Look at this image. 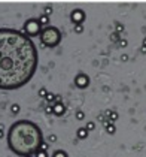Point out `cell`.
I'll use <instances>...</instances> for the list:
<instances>
[{
    "mask_svg": "<svg viewBox=\"0 0 146 157\" xmlns=\"http://www.w3.org/2000/svg\"><path fill=\"white\" fill-rule=\"evenodd\" d=\"M37 48L23 31L0 29V90H18L35 76Z\"/></svg>",
    "mask_w": 146,
    "mask_h": 157,
    "instance_id": "6da1fadb",
    "label": "cell"
},
{
    "mask_svg": "<svg viewBox=\"0 0 146 157\" xmlns=\"http://www.w3.org/2000/svg\"><path fill=\"white\" fill-rule=\"evenodd\" d=\"M8 147L14 154L21 157L35 156L40 150L43 133L36 123L30 120H18L8 130Z\"/></svg>",
    "mask_w": 146,
    "mask_h": 157,
    "instance_id": "7a4b0ae2",
    "label": "cell"
},
{
    "mask_svg": "<svg viewBox=\"0 0 146 157\" xmlns=\"http://www.w3.org/2000/svg\"><path fill=\"white\" fill-rule=\"evenodd\" d=\"M61 31H60L57 27H54V25H48V27H43L42 31H40V36H39V39H40V43L43 45V47H48V48H55L60 45V42H61Z\"/></svg>",
    "mask_w": 146,
    "mask_h": 157,
    "instance_id": "3957f363",
    "label": "cell"
},
{
    "mask_svg": "<svg viewBox=\"0 0 146 157\" xmlns=\"http://www.w3.org/2000/svg\"><path fill=\"white\" fill-rule=\"evenodd\" d=\"M42 29L43 27H42L40 21H39V18H29L23 25V33L25 36H29L30 39H33L36 36H40Z\"/></svg>",
    "mask_w": 146,
    "mask_h": 157,
    "instance_id": "277c9868",
    "label": "cell"
},
{
    "mask_svg": "<svg viewBox=\"0 0 146 157\" xmlns=\"http://www.w3.org/2000/svg\"><path fill=\"white\" fill-rule=\"evenodd\" d=\"M85 18H87V14H85L84 9H73L70 12V21L78 25V24H84Z\"/></svg>",
    "mask_w": 146,
    "mask_h": 157,
    "instance_id": "5b68a950",
    "label": "cell"
},
{
    "mask_svg": "<svg viewBox=\"0 0 146 157\" xmlns=\"http://www.w3.org/2000/svg\"><path fill=\"white\" fill-rule=\"evenodd\" d=\"M90 82H91L90 76H88L87 73H84V72H81V73H78V75L75 76V86H76L78 88H81V90L87 88V87L90 86Z\"/></svg>",
    "mask_w": 146,
    "mask_h": 157,
    "instance_id": "8992f818",
    "label": "cell"
},
{
    "mask_svg": "<svg viewBox=\"0 0 146 157\" xmlns=\"http://www.w3.org/2000/svg\"><path fill=\"white\" fill-rule=\"evenodd\" d=\"M52 112H54L55 117H63L66 114V105L63 102H58L52 105Z\"/></svg>",
    "mask_w": 146,
    "mask_h": 157,
    "instance_id": "52a82bcc",
    "label": "cell"
},
{
    "mask_svg": "<svg viewBox=\"0 0 146 157\" xmlns=\"http://www.w3.org/2000/svg\"><path fill=\"white\" fill-rule=\"evenodd\" d=\"M88 130H87V127H79L78 130H76V136H78V139H87L88 138Z\"/></svg>",
    "mask_w": 146,
    "mask_h": 157,
    "instance_id": "ba28073f",
    "label": "cell"
},
{
    "mask_svg": "<svg viewBox=\"0 0 146 157\" xmlns=\"http://www.w3.org/2000/svg\"><path fill=\"white\" fill-rule=\"evenodd\" d=\"M55 93H48L46 94V97H45V100L48 102V105H54L55 103Z\"/></svg>",
    "mask_w": 146,
    "mask_h": 157,
    "instance_id": "9c48e42d",
    "label": "cell"
},
{
    "mask_svg": "<svg viewBox=\"0 0 146 157\" xmlns=\"http://www.w3.org/2000/svg\"><path fill=\"white\" fill-rule=\"evenodd\" d=\"M106 132H108L109 135H115V132H116L115 124H113V123H109L108 126H106Z\"/></svg>",
    "mask_w": 146,
    "mask_h": 157,
    "instance_id": "30bf717a",
    "label": "cell"
},
{
    "mask_svg": "<svg viewBox=\"0 0 146 157\" xmlns=\"http://www.w3.org/2000/svg\"><path fill=\"white\" fill-rule=\"evenodd\" d=\"M39 21H40V24H42V27L45 25V27H48L49 25V17H46V15H40V18H39Z\"/></svg>",
    "mask_w": 146,
    "mask_h": 157,
    "instance_id": "8fae6325",
    "label": "cell"
},
{
    "mask_svg": "<svg viewBox=\"0 0 146 157\" xmlns=\"http://www.w3.org/2000/svg\"><path fill=\"white\" fill-rule=\"evenodd\" d=\"M19 111H21V106H19L18 103L11 105V112L14 114V115H18V114H19Z\"/></svg>",
    "mask_w": 146,
    "mask_h": 157,
    "instance_id": "7c38bea8",
    "label": "cell"
},
{
    "mask_svg": "<svg viewBox=\"0 0 146 157\" xmlns=\"http://www.w3.org/2000/svg\"><path fill=\"white\" fill-rule=\"evenodd\" d=\"M52 157H69V154L66 153L64 150H57V151H54Z\"/></svg>",
    "mask_w": 146,
    "mask_h": 157,
    "instance_id": "4fadbf2b",
    "label": "cell"
},
{
    "mask_svg": "<svg viewBox=\"0 0 146 157\" xmlns=\"http://www.w3.org/2000/svg\"><path fill=\"white\" fill-rule=\"evenodd\" d=\"M118 118H119V117H118V112H115V111H112L108 120H109V123H115V121H116Z\"/></svg>",
    "mask_w": 146,
    "mask_h": 157,
    "instance_id": "5bb4252c",
    "label": "cell"
},
{
    "mask_svg": "<svg viewBox=\"0 0 146 157\" xmlns=\"http://www.w3.org/2000/svg\"><path fill=\"white\" fill-rule=\"evenodd\" d=\"M73 31H75L76 35H81V33H84V25H82V24H78V25H75V27H73Z\"/></svg>",
    "mask_w": 146,
    "mask_h": 157,
    "instance_id": "9a60e30c",
    "label": "cell"
},
{
    "mask_svg": "<svg viewBox=\"0 0 146 157\" xmlns=\"http://www.w3.org/2000/svg\"><path fill=\"white\" fill-rule=\"evenodd\" d=\"M52 12H54V9H52L51 6H45V9H43V15L51 17V15H52Z\"/></svg>",
    "mask_w": 146,
    "mask_h": 157,
    "instance_id": "2e32d148",
    "label": "cell"
},
{
    "mask_svg": "<svg viewBox=\"0 0 146 157\" xmlns=\"http://www.w3.org/2000/svg\"><path fill=\"white\" fill-rule=\"evenodd\" d=\"M85 127H87V130H88V132H91V130H94V129H96V123H94V121H88V123H87V126H85Z\"/></svg>",
    "mask_w": 146,
    "mask_h": 157,
    "instance_id": "e0dca14e",
    "label": "cell"
},
{
    "mask_svg": "<svg viewBox=\"0 0 146 157\" xmlns=\"http://www.w3.org/2000/svg\"><path fill=\"white\" fill-rule=\"evenodd\" d=\"M75 117H76V120H79V121H81V120H84V118H85V114L82 112V111H76Z\"/></svg>",
    "mask_w": 146,
    "mask_h": 157,
    "instance_id": "ac0fdd59",
    "label": "cell"
},
{
    "mask_svg": "<svg viewBox=\"0 0 146 157\" xmlns=\"http://www.w3.org/2000/svg\"><path fill=\"white\" fill-rule=\"evenodd\" d=\"M33 157H48V153L46 151H42V150H39V151L33 156Z\"/></svg>",
    "mask_w": 146,
    "mask_h": 157,
    "instance_id": "d6986e66",
    "label": "cell"
},
{
    "mask_svg": "<svg viewBox=\"0 0 146 157\" xmlns=\"http://www.w3.org/2000/svg\"><path fill=\"white\" fill-rule=\"evenodd\" d=\"M46 142H49V144L57 142V135H49V136H48V139H46Z\"/></svg>",
    "mask_w": 146,
    "mask_h": 157,
    "instance_id": "ffe728a7",
    "label": "cell"
},
{
    "mask_svg": "<svg viewBox=\"0 0 146 157\" xmlns=\"http://www.w3.org/2000/svg\"><path fill=\"white\" fill-rule=\"evenodd\" d=\"M115 27H116V33H122V31H124V25L121 23H116Z\"/></svg>",
    "mask_w": 146,
    "mask_h": 157,
    "instance_id": "44dd1931",
    "label": "cell"
},
{
    "mask_svg": "<svg viewBox=\"0 0 146 157\" xmlns=\"http://www.w3.org/2000/svg\"><path fill=\"white\" fill-rule=\"evenodd\" d=\"M46 94H48V90H46V88H40V90H39V96H40V97H46Z\"/></svg>",
    "mask_w": 146,
    "mask_h": 157,
    "instance_id": "7402d4cb",
    "label": "cell"
},
{
    "mask_svg": "<svg viewBox=\"0 0 146 157\" xmlns=\"http://www.w3.org/2000/svg\"><path fill=\"white\" fill-rule=\"evenodd\" d=\"M45 112L48 114V115L54 114V112H52V105H46V106H45Z\"/></svg>",
    "mask_w": 146,
    "mask_h": 157,
    "instance_id": "603a6c76",
    "label": "cell"
},
{
    "mask_svg": "<svg viewBox=\"0 0 146 157\" xmlns=\"http://www.w3.org/2000/svg\"><path fill=\"white\" fill-rule=\"evenodd\" d=\"M48 144H49V142H46V141H43V142L40 144V150H42V151H48Z\"/></svg>",
    "mask_w": 146,
    "mask_h": 157,
    "instance_id": "cb8c5ba5",
    "label": "cell"
},
{
    "mask_svg": "<svg viewBox=\"0 0 146 157\" xmlns=\"http://www.w3.org/2000/svg\"><path fill=\"white\" fill-rule=\"evenodd\" d=\"M110 39H112L113 42H119V33H116V31H115V33L110 36Z\"/></svg>",
    "mask_w": 146,
    "mask_h": 157,
    "instance_id": "d4e9b609",
    "label": "cell"
},
{
    "mask_svg": "<svg viewBox=\"0 0 146 157\" xmlns=\"http://www.w3.org/2000/svg\"><path fill=\"white\" fill-rule=\"evenodd\" d=\"M118 43H119V47H127V41H125V39L124 41H119Z\"/></svg>",
    "mask_w": 146,
    "mask_h": 157,
    "instance_id": "484cf974",
    "label": "cell"
},
{
    "mask_svg": "<svg viewBox=\"0 0 146 157\" xmlns=\"http://www.w3.org/2000/svg\"><path fill=\"white\" fill-rule=\"evenodd\" d=\"M3 136H5V130H3V129H0V139H2Z\"/></svg>",
    "mask_w": 146,
    "mask_h": 157,
    "instance_id": "4316f807",
    "label": "cell"
},
{
    "mask_svg": "<svg viewBox=\"0 0 146 157\" xmlns=\"http://www.w3.org/2000/svg\"><path fill=\"white\" fill-rule=\"evenodd\" d=\"M142 47H145V48H146V37H143V43H142Z\"/></svg>",
    "mask_w": 146,
    "mask_h": 157,
    "instance_id": "83f0119b",
    "label": "cell"
},
{
    "mask_svg": "<svg viewBox=\"0 0 146 157\" xmlns=\"http://www.w3.org/2000/svg\"><path fill=\"white\" fill-rule=\"evenodd\" d=\"M142 52H143V54H146V48L145 47H142Z\"/></svg>",
    "mask_w": 146,
    "mask_h": 157,
    "instance_id": "f1b7e54d",
    "label": "cell"
},
{
    "mask_svg": "<svg viewBox=\"0 0 146 157\" xmlns=\"http://www.w3.org/2000/svg\"><path fill=\"white\" fill-rule=\"evenodd\" d=\"M30 157H33V156H30Z\"/></svg>",
    "mask_w": 146,
    "mask_h": 157,
    "instance_id": "f546056e",
    "label": "cell"
}]
</instances>
